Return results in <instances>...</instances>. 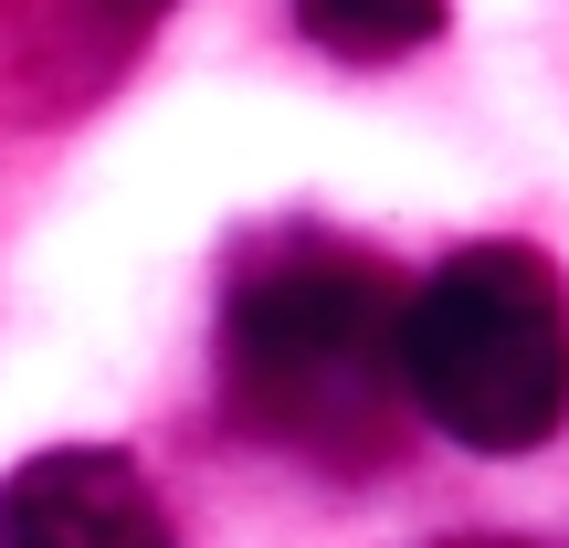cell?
<instances>
[{"label":"cell","instance_id":"277c9868","mask_svg":"<svg viewBox=\"0 0 569 548\" xmlns=\"http://www.w3.org/2000/svg\"><path fill=\"white\" fill-rule=\"evenodd\" d=\"M138 32L148 21L106 11V0H0V117H21V127L74 117L84 96L117 84Z\"/></svg>","mask_w":569,"mask_h":548},{"label":"cell","instance_id":"6da1fadb","mask_svg":"<svg viewBox=\"0 0 569 548\" xmlns=\"http://www.w3.org/2000/svg\"><path fill=\"white\" fill-rule=\"evenodd\" d=\"M401 317L411 285L348 243H274L222 296V401L253 444L317 475H369L401 454Z\"/></svg>","mask_w":569,"mask_h":548},{"label":"cell","instance_id":"3957f363","mask_svg":"<svg viewBox=\"0 0 569 548\" xmlns=\"http://www.w3.org/2000/svg\"><path fill=\"white\" fill-rule=\"evenodd\" d=\"M0 548H180V538L159 517V486L127 454L53 444L0 486Z\"/></svg>","mask_w":569,"mask_h":548},{"label":"cell","instance_id":"7a4b0ae2","mask_svg":"<svg viewBox=\"0 0 569 548\" xmlns=\"http://www.w3.org/2000/svg\"><path fill=\"white\" fill-rule=\"evenodd\" d=\"M401 380L443 444L538 454L569 422V285L538 243H465L411 285Z\"/></svg>","mask_w":569,"mask_h":548},{"label":"cell","instance_id":"52a82bcc","mask_svg":"<svg viewBox=\"0 0 569 548\" xmlns=\"http://www.w3.org/2000/svg\"><path fill=\"white\" fill-rule=\"evenodd\" d=\"M453 548H507V538H453Z\"/></svg>","mask_w":569,"mask_h":548},{"label":"cell","instance_id":"5b68a950","mask_svg":"<svg viewBox=\"0 0 569 548\" xmlns=\"http://www.w3.org/2000/svg\"><path fill=\"white\" fill-rule=\"evenodd\" d=\"M296 32L338 63H401L443 32V0H296Z\"/></svg>","mask_w":569,"mask_h":548},{"label":"cell","instance_id":"8992f818","mask_svg":"<svg viewBox=\"0 0 569 548\" xmlns=\"http://www.w3.org/2000/svg\"><path fill=\"white\" fill-rule=\"evenodd\" d=\"M106 11H127V21H148V11H169V0H106Z\"/></svg>","mask_w":569,"mask_h":548}]
</instances>
